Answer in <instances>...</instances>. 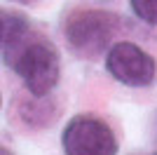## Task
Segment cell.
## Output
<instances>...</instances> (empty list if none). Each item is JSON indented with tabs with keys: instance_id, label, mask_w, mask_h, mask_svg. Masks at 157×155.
<instances>
[{
	"instance_id": "1",
	"label": "cell",
	"mask_w": 157,
	"mask_h": 155,
	"mask_svg": "<svg viewBox=\"0 0 157 155\" xmlns=\"http://www.w3.org/2000/svg\"><path fill=\"white\" fill-rule=\"evenodd\" d=\"M5 61L24 80L33 97H47L59 82V52L49 40L35 33H24L5 50Z\"/></svg>"
},
{
	"instance_id": "2",
	"label": "cell",
	"mask_w": 157,
	"mask_h": 155,
	"mask_svg": "<svg viewBox=\"0 0 157 155\" xmlns=\"http://www.w3.org/2000/svg\"><path fill=\"white\" fill-rule=\"evenodd\" d=\"M120 26H122V21L113 12L82 10V12H75L68 17L63 31L73 52H78L80 57L87 59H96L101 52L108 50Z\"/></svg>"
},
{
	"instance_id": "3",
	"label": "cell",
	"mask_w": 157,
	"mask_h": 155,
	"mask_svg": "<svg viewBox=\"0 0 157 155\" xmlns=\"http://www.w3.org/2000/svg\"><path fill=\"white\" fill-rule=\"evenodd\" d=\"M66 155H117L113 129L94 115H75L61 134Z\"/></svg>"
},
{
	"instance_id": "4",
	"label": "cell",
	"mask_w": 157,
	"mask_h": 155,
	"mask_svg": "<svg viewBox=\"0 0 157 155\" xmlns=\"http://www.w3.org/2000/svg\"><path fill=\"white\" fill-rule=\"evenodd\" d=\"M105 68L117 82L148 87L155 80V59L134 42H117L105 54Z\"/></svg>"
},
{
	"instance_id": "5",
	"label": "cell",
	"mask_w": 157,
	"mask_h": 155,
	"mask_svg": "<svg viewBox=\"0 0 157 155\" xmlns=\"http://www.w3.org/2000/svg\"><path fill=\"white\" fill-rule=\"evenodd\" d=\"M28 31H31V26H28V21L21 14L0 10V47L2 50H7L14 40H19Z\"/></svg>"
},
{
	"instance_id": "6",
	"label": "cell",
	"mask_w": 157,
	"mask_h": 155,
	"mask_svg": "<svg viewBox=\"0 0 157 155\" xmlns=\"http://www.w3.org/2000/svg\"><path fill=\"white\" fill-rule=\"evenodd\" d=\"M131 10L141 21L157 26V0H131Z\"/></svg>"
},
{
	"instance_id": "7",
	"label": "cell",
	"mask_w": 157,
	"mask_h": 155,
	"mask_svg": "<svg viewBox=\"0 0 157 155\" xmlns=\"http://www.w3.org/2000/svg\"><path fill=\"white\" fill-rule=\"evenodd\" d=\"M12 2H19V5H28V2H35V0H12Z\"/></svg>"
},
{
	"instance_id": "8",
	"label": "cell",
	"mask_w": 157,
	"mask_h": 155,
	"mask_svg": "<svg viewBox=\"0 0 157 155\" xmlns=\"http://www.w3.org/2000/svg\"><path fill=\"white\" fill-rule=\"evenodd\" d=\"M0 155H12V153H10L7 148H2V146H0Z\"/></svg>"
}]
</instances>
